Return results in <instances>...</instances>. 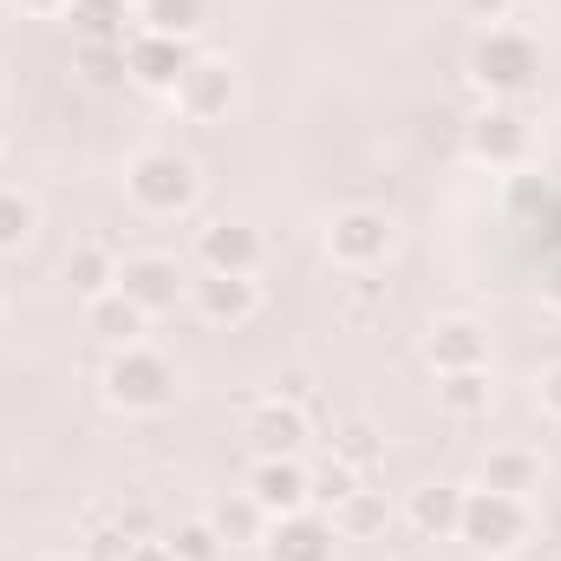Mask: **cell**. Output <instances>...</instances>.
<instances>
[{
	"label": "cell",
	"mask_w": 561,
	"mask_h": 561,
	"mask_svg": "<svg viewBox=\"0 0 561 561\" xmlns=\"http://www.w3.org/2000/svg\"><path fill=\"white\" fill-rule=\"evenodd\" d=\"M79 66L92 85H112V79H125V46H79Z\"/></svg>",
	"instance_id": "cell-29"
},
{
	"label": "cell",
	"mask_w": 561,
	"mask_h": 561,
	"mask_svg": "<svg viewBox=\"0 0 561 561\" xmlns=\"http://www.w3.org/2000/svg\"><path fill=\"white\" fill-rule=\"evenodd\" d=\"M249 496H255L268 516L313 510V470H307L300 457H255V470H249Z\"/></svg>",
	"instance_id": "cell-14"
},
{
	"label": "cell",
	"mask_w": 561,
	"mask_h": 561,
	"mask_svg": "<svg viewBox=\"0 0 561 561\" xmlns=\"http://www.w3.org/2000/svg\"><path fill=\"white\" fill-rule=\"evenodd\" d=\"M144 327H150V313H144L138 300H125L118 287H112V294H99V300H85V333H99L112 353H118V346H138Z\"/></svg>",
	"instance_id": "cell-19"
},
{
	"label": "cell",
	"mask_w": 561,
	"mask_h": 561,
	"mask_svg": "<svg viewBox=\"0 0 561 561\" xmlns=\"http://www.w3.org/2000/svg\"><path fill=\"white\" fill-rule=\"evenodd\" d=\"M105 405L112 412H131V419H157V412H170L176 399H183V373H176V359H163L157 346H118L112 359H105Z\"/></svg>",
	"instance_id": "cell-2"
},
{
	"label": "cell",
	"mask_w": 561,
	"mask_h": 561,
	"mask_svg": "<svg viewBox=\"0 0 561 561\" xmlns=\"http://www.w3.org/2000/svg\"><path fill=\"white\" fill-rule=\"evenodd\" d=\"M39 236V203L13 183H0V255H20Z\"/></svg>",
	"instance_id": "cell-24"
},
{
	"label": "cell",
	"mask_w": 561,
	"mask_h": 561,
	"mask_svg": "<svg viewBox=\"0 0 561 561\" xmlns=\"http://www.w3.org/2000/svg\"><path fill=\"white\" fill-rule=\"evenodd\" d=\"M125 196L138 203L144 216H183L203 196V170H196V157L157 144V150H138L125 163Z\"/></svg>",
	"instance_id": "cell-3"
},
{
	"label": "cell",
	"mask_w": 561,
	"mask_h": 561,
	"mask_svg": "<svg viewBox=\"0 0 561 561\" xmlns=\"http://www.w3.org/2000/svg\"><path fill=\"white\" fill-rule=\"evenodd\" d=\"M190 307L209 320V327H249L255 313H262V280L255 275H203L196 268V280H190Z\"/></svg>",
	"instance_id": "cell-12"
},
{
	"label": "cell",
	"mask_w": 561,
	"mask_h": 561,
	"mask_svg": "<svg viewBox=\"0 0 561 561\" xmlns=\"http://www.w3.org/2000/svg\"><path fill=\"white\" fill-rule=\"evenodd\" d=\"M463 483H419L405 496V523L419 529L424 542H457V523H463Z\"/></svg>",
	"instance_id": "cell-16"
},
{
	"label": "cell",
	"mask_w": 561,
	"mask_h": 561,
	"mask_svg": "<svg viewBox=\"0 0 561 561\" xmlns=\"http://www.w3.org/2000/svg\"><path fill=\"white\" fill-rule=\"evenodd\" d=\"M463 150L483 170H523V163H536V125L523 105H483L463 125Z\"/></svg>",
	"instance_id": "cell-5"
},
{
	"label": "cell",
	"mask_w": 561,
	"mask_h": 561,
	"mask_svg": "<svg viewBox=\"0 0 561 561\" xmlns=\"http://www.w3.org/2000/svg\"><path fill=\"white\" fill-rule=\"evenodd\" d=\"M424 359H431L437 379L444 373H483L490 366V327L470 320V313H450V320H437L424 333Z\"/></svg>",
	"instance_id": "cell-13"
},
{
	"label": "cell",
	"mask_w": 561,
	"mask_h": 561,
	"mask_svg": "<svg viewBox=\"0 0 561 561\" xmlns=\"http://www.w3.org/2000/svg\"><path fill=\"white\" fill-rule=\"evenodd\" d=\"M190 59H196V46L190 39H170V33H131L125 39V79L138 85V92H176V79L190 72Z\"/></svg>",
	"instance_id": "cell-10"
},
{
	"label": "cell",
	"mask_w": 561,
	"mask_h": 561,
	"mask_svg": "<svg viewBox=\"0 0 561 561\" xmlns=\"http://www.w3.org/2000/svg\"><path fill=\"white\" fill-rule=\"evenodd\" d=\"M13 7H20V13H33V20H66V7H72V0H13Z\"/></svg>",
	"instance_id": "cell-31"
},
{
	"label": "cell",
	"mask_w": 561,
	"mask_h": 561,
	"mask_svg": "<svg viewBox=\"0 0 561 561\" xmlns=\"http://www.w3.org/2000/svg\"><path fill=\"white\" fill-rule=\"evenodd\" d=\"M536 405H542L549 419H561V366H542V379H536Z\"/></svg>",
	"instance_id": "cell-30"
},
{
	"label": "cell",
	"mask_w": 561,
	"mask_h": 561,
	"mask_svg": "<svg viewBox=\"0 0 561 561\" xmlns=\"http://www.w3.org/2000/svg\"><path fill=\"white\" fill-rule=\"evenodd\" d=\"M405 561H437V556H405Z\"/></svg>",
	"instance_id": "cell-36"
},
{
	"label": "cell",
	"mask_w": 561,
	"mask_h": 561,
	"mask_svg": "<svg viewBox=\"0 0 561 561\" xmlns=\"http://www.w3.org/2000/svg\"><path fill=\"white\" fill-rule=\"evenodd\" d=\"M463 7H470V20H496V26L510 20V0H463Z\"/></svg>",
	"instance_id": "cell-32"
},
{
	"label": "cell",
	"mask_w": 561,
	"mask_h": 561,
	"mask_svg": "<svg viewBox=\"0 0 561 561\" xmlns=\"http://www.w3.org/2000/svg\"><path fill=\"white\" fill-rule=\"evenodd\" d=\"M333 457L353 463V470H373V463L386 457V437H379L366 419H340L333 424Z\"/></svg>",
	"instance_id": "cell-27"
},
{
	"label": "cell",
	"mask_w": 561,
	"mask_h": 561,
	"mask_svg": "<svg viewBox=\"0 0 561 561\" xmlns=\"http://www.w3.org/2000/svg\"><path fill=\"white\" fill-rule=\"evenodd\" d=\"M118 561H176V556H170L163 542H131V549H125Z\"/></svg>",
	"instance_id": "cell-33"
},
{
	"label": "cell",
	"mask_w": 561,
	"mask_h": 561,
	"mask_svg": "<svg viewBox=\"0 0 561 561\" xmlns=\"http://www.w3.org/2000/svg\"><path fill=\"white\" fill-rule=\"evenodd\" d=\"M0 313H7V300H0Z\"/></svg>",
	"instance_id": "cell-38"
},
{
	"label": "cell",
	"mask_w": 561,
	"mask_h": 561,
	"mask_svg": "<svg viewBox=\"0 0 561 561\" xmlns=\"http://www.w3.org/2000/svg\"><path fill=\"white\" fill-rule=\"evenodd\" d=\"M209 523H216V536H222L229 549H262V536H268V510H262L249 490L222 496V503L209 510Z\"/></svg>",
	"instance_id": "cell-20"
},
{
	"label": "cell",
	"mask_w": 561,
	"mask_h": 561,
	"mask_svg": "<svg viewBox=\"0 0 561 561\" xmlns=\"http://www.w3.org/2000/svg\"><path fill=\"white\" fill-rule=\"evenodd\" d=\"M542 477H549V463L529 444H496V450H483V470H477L483 490H503V496H523V503H529V490H542Z\"/></svg>",
	"instance_id": "cell-17"
},
{
	"label": "cell",
	"mask_w": 561,
	"mask_h": 561,
	"mask_svg": "<svg viewBox=\"0 0 561 561\" xmlns=\"http://www.w3.org/2000/svg\"><path fill=\"white\" fill-rule=\"evenodd\" d=\"M170 105H176V118H190V125H222V118L242 105V79H236V66H229V59L196 53V59H190V72L176 79Z\"/></svg>",
	"instance_id": "cell-7"
},
{
	"label": "cell",
	"mask_w": 561,
	"mask_h": 561,
	"mask_svg": "<svg viewBox=\"0 0 561 561\" xmlns=\"http://www.w3.org/2000/svg\"><path fill=\"white\" fill-rule=\"evenodd\" d=\"M529 503L523 496H503V490H470L463 496V523H457V542L470 549V556H490V561H503V556H516L523 542H529Z\"/></svg>",
	"instance_id": "cell-4"
},
{
	"label": "cell",
	"mask_w": 561,
	"mask_h": 561,
	"mask_svg": "<svg viewBox=\"0 0 561 561\" xmlns=\"http://www.w3.org/2000/svg\"><path fill=\"white\" fill-rule=\"evenodd\" d=\"M0 150H7V144H0Z\"/></svg>",
	"instance_id": "cell-39"
},
{
	"label": "cell",
	"mask_w": 561,
	"mask_h": 561,
	"mask_svg": "<svg viewBox=\"0 0 561 561\" xmlns=\"http://www.w3.org/2000/svg\"><path fill=\"white\" fill-rule=\"evenodd\" d=\"M249 444H255V457H300V444H307V412L294 405V399H262L255 412H249Z\"/></svg>",
	"instance_id": "cell-15"
},
{
	"label": "cell",
	"mask_w": 561,
	"mask_h": 561,
	"mask_svg": "<svg viewBox=\"0 0 561 561\" xmlns=\"http://www.w3.org/2000/svg\"><path fill=\"white\" fill-rule=\"evenodd\" d=\"M262 561H333L340 556V529L327 510H294V516H268L262 536Z\"/></svg>",
	"instance_id": "cell-8"
},
{
	"label": "cell",
	"mask_w": 561,
	"mask_h": 561,
	"mask_svg": "<svg viewBox=\"0 0 561 561\" xmlns=\"http://www.w3.org/2000/svg\"><path fill=\"white\" fill-rule=\"evenodd\" d=\"M392 249H399V222H392L386 209H340V216L327 222V255H333V268H346V275L386 268Z\"/></svg>",
	"instance_id": "cell-6"
},
{
	"label": "cell",
	"mask_w": 561,
	"mask_h": 561,
	"mask_svg": "<svg viewBox=\"0 0 561 561\" xmlns=\"http://www.w3.org/2000/svg\"><path fill=\"white\" fill-rule=\"evenodd\" d=\"M359 477H366V470H353V463L327 457V470H313V510H340V503L359 490Z\"/></svg>",
	"instance_id": "cell-28"
},
{
	"label": "cell",
	"mask_w": 561,
	"mask_h": 561,
	"mask_svg": "<svg viewBox=\"0 0 561 561\" xmlns=\"http://www.w3.org/2000/svg\"><path fill=\"white\" fill-rule=\"evenodd\" d=\"M229 561H262V556H229Z\"/></svg>",
	"instance_id": "cell-35"
},
{
	"label": "cell",
	"mask_w": 561,
	"mask_h": 561,
	"mask_svg": "<svg viewBox=\"0 0 561 561\" xmlns=\"http://www.w3.org/2000/svg\"><path fill=\"white\" fill-rule=\"evenodd\" d=\"M163 549H170L176 561H229V556H236V549L216 536V523H209V516H190V523H176V529L163 536Z\"/></svg>",
	"instance_id": "cell-26"
},
{
	"label": "cell",
	"mask_w": 561,
	"mask_h": 561,
	"mask_svg": "<svg viewBox=\"0 0 561 561\" xmlns=\"http://www.w3.org/2000/svg\"><path fill=\"white\" fill-rule=\"evenodd\" d=\"M262 262H268V242H262L255 222L222 216L196 236V268L203 275H262Z\"/></svg>",
	"instance_id": "cell-11"
},
{
	"label": "cell",
	"mask_w": 561,
	"mask_h": 561,
	"mask_svg": "<svg viewBox=\"0 0 561 561\" xmlns=\"http://www.w3.org/2000/svg\"><path fill=\"white\" fill-rule=\"evenodd\" d=\"M490 399H496L490 366H483V373H444V379H437V405H444L450 419H483Z\"/></svg>",
	"instance_id": "cell-23"
},
{
	"label": "cell",
	"mask_w": 561,
	"mask_h": 561,
	"mask_svg": "<svg viewBox=\"0 0 561 561\" xmlns=\"http://www.w3.org/2000/svg\"><path fill=\"white\" fill-rule=\"evenodd\" d=\"M542 300H549V307L561 313V255L549 262V275H542Z\"/></svg>",
	"instance_id": "cell-34"
},
{
	"label": "cell",
	"mask_w": 561,
	"mask_h": 561,
	"mask_svg": "<svg viewBox=\"0 0 561 561\" xmlns=\"http://www.w3.org/2000/svg\"><path fill=\"white\" fill-rule=\"evenodd\" d=\"M66 287H72L79 300L112 294V287H118V255H112L105 242H79V249L66 255Z\"/></svg>",
	"instance_id": "cell-22"
},
{
	"label": "cell",
	"mask_w": 561,
	"mask_h": 561,
	"mask_svg": "<svg viewBox=\"0 0 561 561\" xmlns=\"http://www.w3.org/2000/svg\"><path fill=\"white\" fill-rule=\"evenodd\" d=\"M203 0H138V26L144 33H170V39H196L203 26Z\"/></svg>",
	"instance_id": "cell-25"
},
{
	"label": "cell",
	"mask_w": 561,
	"mask_h": 561,
	"mask_svg": "<svg viewBox=\"0 0 561 561\" xmlns=\"http://www.w3.org/2000/svg\"><path fill=\"white\" fill-rule=\"evenodd\" d=\"M118 294H125V300H138L144 313L157 320V313H170L176 300H190V275H183V262H176V255L144 249V255H125V262H118Z\"/></svg>",
	"instance_id": "cell-9"
},
{
	"label": "cell",
	"mask_w": 561,
	"mask_h": 561,
	"mask_svg": "<svg viewBox=\"0 0 561 561\" xmlns=\"http://www.w3.org/2000/svg\"><path fill=\"white\" fill-rule=\"evenodd\" d=\"M66 26L79 33V46H125L138 33V0H72Z\"/></svg>",
	"instance_id": "cell-18"
},
{
	"label": "cell",
	"mask_w": 561,
	"mask_h": 561,
	"mask_svg": "<svg viewBox=\"0 0 561 561\" xmlns=\"http://www.w3.org/2000/svg\"><path fill=\"white\" fill-rule=\"evenodd\" d=\"M46 561H72V556H46Z\"/></svg>",
	"instance_id": "cell-37"
},
{
	"label": "cell",
	"mask_w": 561,
	"mask_h": 561,
	"mask_svg": "<svg viewBox=\"0 0 561 561\" xmlns=\"http://www.w3.org/2000/svg\"><path fill=\"white\" fill-rule=\"evenodd\" d=\"M333 516V529H340V542H373V536H386V523H392V510H386V490H353L340 510H327Z\"/></svg>",
	"instance_id": "cell-21"
},
{
	"label": "cell",
	"mask_w": 561,
	"mask_h": 561,
	"mask_svg": "<svg viewBox=\"0 0 561 561\" xmlns=\"http://www.w3.org/2000/svg\"><path fill=\"white\" fill-rule=\"evenodd\" d=\"M470 85L490 105H523L542 85V46L523 26H483L470 46Z\"/></svg>",
	"instance_id": "cell-1"
}]
</instances>
